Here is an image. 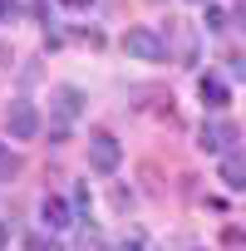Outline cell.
Listing matches in <instances>:
<instances>
[{
	"label": "cell",
	"instance_id": "obj_11",
	"mask_svg": "<svg viewBox=\"0 0 246 251\" xmlns=\"http://www.w3.org/2000/svg\"><path fill=\"white\" fill-rule=\"evenodd\" d=\"M20 20V0H0V25H15Z\"/></svg>",
	"mask_w": 246,
	"mask_h": 251
},
{
	"label": "cell",
	"instance_id": "obj_10",
	"mask_svg": "<svg viewBox=\"0 0 246 251\" xmlns=\"http://www.w3.org/2000/svg\"><path fill=\"white\" fill-rule=\"evenodd\" d=\"M25 251H64L54 236H45V231H35V236H25Z\"/></svg>",
	"mask_w": 246,
	"mask_h": 251
},
{
	"label": "cell",
	"instance_id": "obj_5",
	"mask_svg": "<svg viewBox=\"0 0 246 251\" xmlns=\"http://www.w3.org/2000/svg\"><path fill=\"white\" fill-rule=\"evenodd\" d=\"M231 143H236V123H226V118H207L202 123V148L207 153H231Z\"/></svg>",
	"mask_w": 246,
	"mask_h": 251
},
{
	"label": "cell",
	"instance_id": "obj_17",
	"mask_svg": "<svg viewBox=\"0 0 246 251\" xmlns=\"http://www.w3.org/2000/svg\"><path fill=\"white\" fill-rule=\"evenodd\" d=\"M192 5H207V0H192Z\"/></svg>",
	"mask_w": 246,
	"mask_h": 251
},
{
	"label": "cell",
	"instance_id": "obj_3",
	"mask_svg": "<svg viewBox=\"0 0 246 251\" xmlns=\"http://www.w3.org/2000/svg\"><path fill=\"white\" fill-rule=\"evenodd\" d=\"M118 163H123V148H118V138L113 133H89V168L94 173H118Z\"/></svg>",
	"mask_w": 246,
	"mask_h": 251
},
{
	"label": "cell",
	"instance_id": "obj_14",
	"mask_svg": "<svg viewBox=\"0 0 246 251\" xmlns=\"http://www.w3.org/2000/svg\"><path fill=\"white\" fill-rule=\"evenodd\" d=\"M231 64H236V74H241V79H246V54H236V59H231Z\"/></svg>",
	"mask_w": 246,
	"mask_h": 251
},
{
	"label": "cell",
	"instance_id": "obj_12",
	"mask_svg": "<svg viewBox=\"0 0 246 251\" xmlns=\"http://www.w3.org/2000/svg\"><path fill=\"white\" fill-rule=\"evenodd\" d=\"M15 173H20V158L0 148V177H15Z\"/></svg>",
	"mask_w": 246,
	"mask_h": 251
},
{
	"label": "cell",
	"instance_id": "obj_2",
	"mask_svg": "<svg viewBox=\"0 0 246 251\" xmlns=\"http://www.w3.org/2000/svg\"><path fill=\"white\" fill-rule=\"evenodd\" d=\"M49 103H54V138H64V133H69V123H74L79 108H84V94H79L74 84H59V89L49 94Z\"/></svg>",
	"mask_w": 246,
	"mask_h": 251
},
{
	"label": "cell",
	"instance_id": "obj_8",
	"mask_svg": "<svg viewBox=\"0 0 246 251\" xmlns=\"http://www.w3.org/2000/svg\"><path fill=\"white\" fill-rule=\"evenodd\" d=\"M197 94H202V103H207V108H226V99H231V94H226V84H221L217 74H202Z\"/></svg>",
	"mask_w": 246,
	"mask_h": 251
},
{
	"label": "cell",
	"instance_id": "obj_6",
	"mask_svg": "<svg viewBox=\"0 0 246 251\" xmlns=\"http://www.w3.org/2000/svg\"><path fill=\"white\" fill-rule=\"evenodd\" d=\"M217 177H221L231 192H246V148H231V153H221V163H217Z\"/></svg>",
	"mask_w": 246,
	"mask_h": 251
},
{
	"label": "cell",
	"instance_id": "obj_4",
	"mask_svg": "<svg viewBox=\"0 0 246 251\" xmlns=\"http://www.w3.org/2000/svg\"><path fill=\"white\" fill-rule=\"evenodd\" d=\"M5 128H10V138H20V143H30L45 123H40V108L35 103H25V99H15L10 108H5Z\"/></svg>",
	"mask_w": 246,
	"mask_h": 251
},
{
	"label": "cell",
	"instance_id": "obj_16",
	"mask_svg": "<svg viewBox=\"0 0 246 251\" xmlns=\"http://www.w3.org/2000/svg\"><path fill=\"white\" fill-rule=\"evenodd\" d=\"M5 241H10V226H5V222H0V251H5Z\"/></svg>",
	"mask_w": 246,
	"mask_h": 251
},
{
	"label": "cell",
	"instance_id": "obj_7",
	"mask_svg": "<svg viewBox=\"0 0 246 251\" xmlns=\"http://www.w3.org/2000/svg\"><path fill=\"white\" fill-rule=\"evenodd\" d=\"M40 217H45V226H49V231H64V226L74 222V212H69V202H64V197H45Z\"/></svg>",
	"mask_w": 246,
	"mask_h": 251
},
{
	"label": "cell",
	"instance_id": "obj_13",
	"mask_svg": "<svg viewBox=\"0 0 246 251\" xmlns=\"http://www.w3.org/2000/svg\"><path fill=\"white\" fill-rule=\"evenodd\" d=\"M236 25L246 30V0H241V5H236Z\"/></svg>",
	"mask_w": 246,
	"mask_h": 251
},
{
	"label": "cell",
	"instance_id": "obj_1",
	"mask_svg": "<svg viewBox=\"0 0 246 251\" xmlns=\"http://www.w3.org/2000/svg\"><path fill=\"white\" fill-rule=\"evenodd\" d=\"M123 50H128L133 59H143V64H158V59H168V40H163L158 30H148V25H133L128 35H123Z\"/></svg>",
	"mask_w": 246,
	"mask_h": 251
},
{
	"label": "cell",
	"instance_id": "obj_9",
	"mask_svg": "<svg viewBox=\"0 0 246 251\" xmlns=\"http://www.w3.org/2000/svg\"><path fill=\"white\" fill-rule=\"evenodd\" d=\"M202 25H207L212 35H221V30H226V10H221V5H207V15H202Z\"/></svg>",
	"mask_w": 246,
	"mask_h": 251
},
{
	"label": "cell",
	"instance_id": "obj_15",
	"mask_svg": "<svg viewBox=\"0 0 246 251\" xmlns=\"http://www.w3.org/2000/svg\"><path fill=\"white\" fill-rule=\"evenodd\" d=\"M59 5H69V10H84V5H89V0H59Z\"/></svg>",
	"mask_w": 246,
	"mask_h": 251
}]
</instances>
